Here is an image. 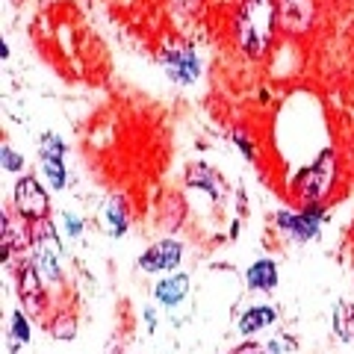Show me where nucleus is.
<instances>
[{
	"mask_svg": "<svg viewBox=\"0 0 354 354\" xmlns=\"http://www.w3.org/2000/svg\"><path fill=\"white\" fill-rule=\"evenodd\" d=\"M266 354H298V342L290 334H281L266 346Z\"/></svg>",
	"mask_w": 354,
	"mask_h": 354,
	"instance_id": "f3484780",
	"label": "nucleus"
},
{
	"mask_svg": "<svg viewBox=\"0 0 354 354\" xmlns=\"http://www.w3.org/2000/svg\"><path fill=\"white\" fill-rule=\"evenodd\" d=\"M325 209L319 207V204H310L304 207L301 213H274V221H278V227L283 230V234H290L292 239L298 242H310V239H316L319 236V227H322V221H325Z\"/></svg>",
	"mask_w": 354,
	"mask_h": 354,
	"instance_id": "20e7f679",
	"label": "nucleus"
},
{
	"mask_svg": "<svg viewBox=\"0 0 354 354\" xmlns=\"http://www.w3.org/2000/svg\"><path fill=\"white\" fill-rule=\"evenodd\" d=\"M145 322H148V330H157V313H153V307L145 310Z\"/></svg>",
	"mask_w": 354,
	"mask_h": 354,
	"instance_id": "5701e85b",
	"label": "nucleus"
},
{
	"mask_svg": "<svg viewBox=\"0 0 354 354\" xmlns=\"http://www.w3.org/2000/svg\"><path fill=\"white\" fill-rule=\"evenodd\" d=\"M12 204H15V216H21L24 221H39L48 218L50 213V195L48 189L36 180V177H18L15 189H12Z\"/></svg>",
	"mask_w": 354,
	"mask_h": 354,
	"instance_id": "7ed1b4c3",
	"label": "nucleus"
},
{
	"mask_svg": "<svg viewBox=\"0 0 354 354\" xmlns=\"http://www.w3.org/2000/svg\"><path fill=\"white\" fill-rule=\"evenodd\" d=\"M230 354H266V348L260 346V342H242V346H236Z\"/></svg>",
	"mask_w": 354,
	"mask_h": 354,
	"instance_id": "4be33fe9",
	"label": "nucleus"
},
{
	"mask_svg": "<svg viewBox=\"0 0 354 354\" xmlns=\"http://www.w3.org/2000/svg\"><path fill=\"white\" fill-rule=\"evenodd\" d=\"M12 337H15L18 342H30V337H32L24 310H15V313H12Z\"/></svg>",
	"mask_w": 354,
	"mask_h": 354,
	"instance_id": "a211bd4d",
	"label": "nucleus"
},
{
	"mask_svg": "<svg viewBox=\"0 0 354 354\" xmlns=\"http://www.w3.org/2000/svg\"><path fill=\"white\" fill-rule=\"evenodd\" d=\"M278 24V3L274 0H242L236 12V41L239 50L251 59L266 57Z\"/></svg>",
	"mask_w": 354,
	"mask_h": 354,
	"instance_id": "f257e3e1",
	"label": "nucleus"
},
{
	"mask_svg": "<svg viewBox=\"0 0 354 354\" xmlns=\"http://www.w3.org/2000/svg\"><path fill=\"white\" fill-rule=\"evenodd\" d=\"M274 319H278V313H274V307H269V304H257V307H248L245 313L239 316V334H245V337H251V334H257V330H263V328H269Z\"/></svg>",
	"mask_w": 354,
	"mask_h": 354,
	"instance_id": "f8f14e48",
	"label": "nucleus"
},
{
	"mask_svg": "<svg viewBox=\"0 0 354 354\" xmlns=\"http://www.w3.org/2000/svg\"><path fill=\"white\" fill-rule=\"evenodd\" d=\"M186 183H189L192 189H201L204 195L213 198V201H221V198H225V180H221L207 162H189V169H186Z\"/></svg>",
	"mask_w": 354,
	"mask_h": 354,
	"instance_id": "1a4fd4ad",
	"label": "nucleus"
},
{
	"mask_svg": "<svg viewBox=\"0 0 354 354\" xmlns=\"http://www.w3.org/2000/svg\"><path fill=\"white\" fill-rule=\"evenodd\" d=\"M180 260H183V245H180V242H177V239H160V242H153V245L139 257V269L151 272V274L171 272V269L180 266Z\"/></svg>",
	"mask_w": 354,
	"mask_h": 354,
	"instance_id": "423d86ee",
	"label": "nucleus"
},
{
	"mask_svg": "<svg viewBox=\"0 0 354 354\" xmlns=\"http://www.w3.org/2000/svg\"><path fill=\"white\" fill-rule=\"evenodd\" d=\"M62 221H65V230H68L71 239H80L83 236V221L77 218L74 213H62Z\"/></svg>",
	"mask_w": 354,
	"mask_h": 354,
	"instance_id": "aec40b11",
	"label": "nucleus"
},
{
	"mask_svg": "<svg viewBox=\"0 0 354 354\" xmlns=\"http://www.w3.org/2000/svg\"><path fill=\"white\" fill-rule=\"evenodd\" d=\"M0 162H3L6 171H21V169H24V157H21V153H15L9 145L0 148Z\"/></svg>",
	"mask_w": 354,
	"mask_h": 354,
	"instance_id": "6ab92c4d",
	"label": "nucleus"
},
{
	"mask_svg": "<svg viewBox=\"0 0 354 354\" xmlns=\"http://www.w3.org/2000/svg\"><path fill=\"white\" fill-rule=\"evenodd\" d=\"M245 281L251 290H260V292H272L274 286H278V266L274 260H257L248 266L245 272Z\"/></svg>",
	"mask_w": 354,
	"mask_h": 354,
	"instance_id": "9b49d317",
	"label": "nucleus"
},
{
	"mask_svg": "<svg viewBox=\"0 0 354 354\" xmlns=\"http://www.w3.org/2000/svg\"><path fill=\"white\" fill-rule=\"evenodd\" d=\"M65 153H68V145H65L57 133H41V139H39V157L65 160Z\"/></svg>",
	"mask_w": 354,
	"mask_h": 354,
	"instance_id": "dca6fc26",
	"label": "nucleus"
},
{
	"mask_svg": "<svg viewBox=\"0 0 354 354\" xmlns=\"http://www.w3.org/2000/svg\"><path fill=\"white\" fill-rule=\"evenodd\" d=\"M281 27L292 36H301L313 24V0H278Z\"/></svg>",
	"mask_w": 354,
	"mask_h": 354,
	"instance_id": "6e6552de",
	"label": "nucleus"
},
{
	"mask_svg": "<svg viewBox=\"0 0 354 354\" xmlns=\"http://www.w3.org/2000/svg\"><path fill=\"white\" fill-rule=\"evenodd\" d=\"M18 295L30 313H39L44 307V281H41V274H39L32 260L18 266Z\"/></svg>",
	"mask_w": 354,
	"mask_h": 354,
	"instance_id": "0eeeda50",
	"label": "nucleus"
},
{
	"mask_svg": "<svg viewBox=\"0 0 354 354\" xmlns=\"http://www.w3.org/2000/svg\"><path fill=\"white\" fill-rule=\"evenodd\" d=\"M41 174L48 177V186L50 189H62L65 186V160H57V157H41Z\"/></svg>",
	"mask_w": 354,
	"mask_h": 354,
	"instance_id": "2eb2a0df",
	"label": "nucleus"
},
{
	"mask_svg": "<svg viewBox=\"0 0 354 354\" xmlns=\"http://www.w3.org/2000/svg\"><path fill=\"white\" fill-rule=\"evenodd\" d=\"M162 65L165 74L171 77L174 83L180 86H192L201 74V62H198V53L189 48V44H177V48H169L162 53Z\"/></svg>",
	"mask_w": 354,
	"mask_h": 354,
	"instance_id": "39448f33",
	"label": "nucleus"
},
{
	"mask_svg": "<svg viewBox=\"0 0 354 354\" xmlns=\"http://www.w3.org/2000/svg\"><path fill=\"white\" fill-rule=\"evenodd\" d=\"M104 218H106V227H109V234H113L115 239H121L127 234V227H130V218H127V207H124V201H121L118 195H113L109 198V204H106V213H104Z\"/></svg>",
	"mask_w": 354,
	"mask_h": 354,
	"instance_id": "ddd939ff",
	"label": "nucleus"
},
{
	"mask_svg": "<svg viewBox=\"0 0 354 354\" xmlns=\"http://www.w3.org/2000/svg\"><path fill=\"white\" fill-rule=\"evenodd\" d=\"M334 334L342 342H354V304L339 301L334 307Z\"/></svg>",
	"mask_w": 354,
	"mask_h": 354,
	"instance_id": "4468645a",
	"label": "nucleus"
},
{
	"mask_svg": "<svg viewBox=\"0 0 354 354\" xmlns=\"http://www.w3.org/2000/svg\"><path fill=\"white\" fill-rule=\"evenodd\" d=\"M334 177H337V153L328 148V151L319 153V157L292 180L295 201L304 204V207L319 204L330 192V186H334Z\"/></svg>",
	"mask_w": 354,
	"mask_h": 354,
	"instance_id": "f03ea898",
	"label": "nucleus"
},
{
	"mask_svg": "<svg viewBox=\"0 0 354 354\" xmlns=\"http://www.w3.org/2000/svg\"><path fill=\"white\" fill-rule=\"evenodd\" d=\"M234 145L245 153V160H254V148H251V139L245 136V133H239V130H234Z\"/></svg>",
	"mask_w": 354,
	"mask_h": 354,
	"instance_id": "412c9836",
	"label": "nucleus"
},
{
	"mask_svg": "<svg viewBox=\"0 0 354 354\" xmlns=\"http://www.w3.org/2000/svg\"><path fill=\"white\" fill-rule=\"evenodd\" d=\"M186 295H189V274H171V278H162L157 286H153V298L165 307L183 304Z\"/></svg>",
	"mask_w": 354,
	"mask_h": 354,
	"instance_id": "9d476101",
	"label": "nucleus"
}]
</instances>
